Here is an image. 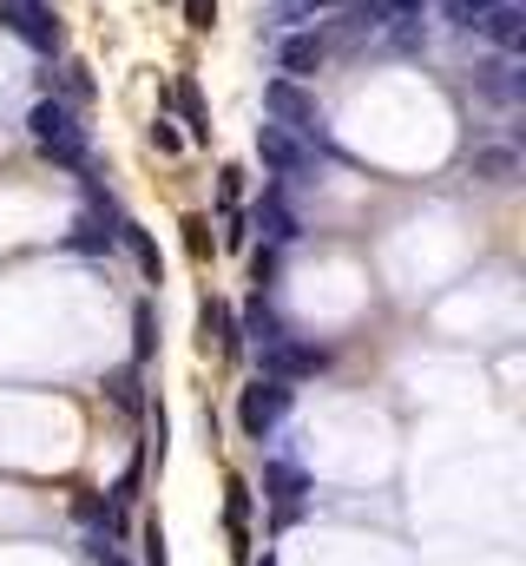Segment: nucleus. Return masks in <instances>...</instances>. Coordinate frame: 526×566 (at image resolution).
<instances>
[{
	"mask_svg": "<svg viewBox=\"0 0 526 566\" xmlns=\"http://www.w3.org/2000/svg\"><path fill=\"white\" fill-rule=\"evenodd\" d=\"M257 231H264L270 244H290V237H303V224H296V211L283 204V191H277V185H270V191H264V204H257Z\"/></svg>",
	"mask_w": 526,
	"mask_h": 566,
	"instance_id": "obj_10",
	"label": "nucleus"
},
{
	"mask_svg": "<svg viewBox=\"0 0 526 566\" xmlns=\"http://www.w3.org/2000/svg\"><path fill=\"white\" fill-rule=\"evenodd\" d=\"M152 145H158V152H178V145H184V138H178V132H171V125H165V119H158V125H152Z\"/></svg>",
	"mask_w": 526,
	"mask_h": 566,
	"instance_id": "obj_27",
	"label": "nucleus"
},
{
	"mask_svg": "<svg viewBox=\"0 0 526 566\" xmlns=\"http://www.w3.org/2000/svg\"><path fill=\"white\" fill-rule=\"evenodd\" d=\"M184 20H191L198 33H211V26H217V0H184Z\"/></svg>",
	"mask_w": 526,
	"mask_h": 566,
	"instance_id": "obj_22",
	"label": "nucleus"
},
{
	"mask_svg": "<svg viewBox=\"0 0 526 566\" xmlns=\"http://www.w3.org/2000/svg\"><path fill=\"white\" fill-rule=\"evenodd\" d=\"M0 26L20 33L33 53H53V46H59V20H53L46 0H0Z\"/></svg>",
	"mask_w": 526,
	"mask_h": 566,
	"instance_id": "obj_4",
	"label": "nucleus"
},
{
	"mask_svg": "<svg viewBox=\"0 0 526 566\" xmlns=\"http://www.w3.org/2000/svg\"><path fill=\"white\" fill-rule=\"evenodd\" d=\"M184 231H191V257H211V237H204V231H211V224H204V218H191V224H184Z\"/></svg>",
	"mask_w": 526,
	"mask_h": 566,
	"instance_id": "obj_25",
	"label": "nucleus"
},
{
	"mask_svg": "<svg viewBox=\"0 0 526 566\" xmlns=\"http://www.w3.org/2000/svg\"><path fill=\"white\" fill-rule=\"evenodd\" d=\"M481 92H494V99H514V92H521V79H514V59H494V66H481Z\"/></svg>",
	"mask_w": 526,
	"mask_h": 566,
	"instance_id": "obj_18",
	"label": "nucleus"
},
{
	"mask_svg": "<svg viewBox=\"0 0 526 566\" xmlns=\"http://www.w3.org/2000/svg\"><path fill=\"white\" fill-rule=\"evenodd\" d=\"M237 336H250L257 349H270V343H283L290 330H283V317H277V310L264 303V290H257V297L244 303V323H237Z\"/></svg>",
	"mask_w": 526,
	"mask_h": 566,
	"instance_id": "obj_11",
	"label": "nucleus"
},
{
	"mask_svg": "<svg viewBox=\"0 0 526 566\" xmlns=\"http://www.w3.org/2000/svg\"><path fill=\"white\" fill-rule=\"evenodd\" d=\"M66 244H72V251H105V244H119V224L105 231V218H92V211H86V218L72 224V237H66Z\"/></svg>",
	"mask_w": 526,
	"mask_h": 566,
	"instance_id": "obj_17",
	"label": "nucleus"
},
{
	"mask_svg": "<svg viewBox=\"0 0 526 566\" xmlns=\"http://www.w3.org/2000/svg\"><path fill=\"white\" fill-rule=\"evenodd\" d=\"M105 396H112L125 415H138V409H145V396H138V363H125V369H105Z\"/></svg>",
	"mask_w": 526,
	"mask_h": 566,
	"instance_id": "obj_15",
	"label": "nucleus"
},
{
	"mask_svg": "<svg viewBox=\"0 0 526 566\" xmlns=\"http://www.w3.org/2000/svg\"><path fill=\"white\" fill-rule=\"evenodd\" d=\"M165 99H171V106L184 112V125H191V138H211V125H204V99H198V86H191V79H178V86H171Z\"/></svg>",
	"mask_w": 526,
	"mask_h": 566,
	"instance_id": "obj_16",
	"label": "nucleus"
},
{
	"mask_svg": "<svg viewBox=\"0 0 526 566\" xmlns=\"http://www.w3.org/2000/svg\"><path fill=\"white\" fill-rule=\"evenodd\" d=\"M303 7H310V13H316V7H336V0H303Z\"/></svg>",
	"mask_w": 526,
	"mask_h": 566,
	"instance_id": "obj_29",
	"label": "nucleus"
},
{
	"mask_svg": "<svg viewBox=\"0 0 526 566\" xmlns=\"http://www.w3.org/2000/svg\"><path fill=\"white\" fill-rule=\"evenodd\" d=\"M138 554H145V566H165V528H158V521H145V534H138Z\"/></svg>",
	"mask_w": 526,
	"mask_h": 566,
	"instance_id": "obj_21",
	"label": "nucleus"
},
{
	"mask_svg": "<svg viewBox=\"0 0 526 566\" xmlns=\"http://www.w3.org/2000/svg\"><path fill=\"white\" fill-rule=\"evenodd\" d=\"M257 566H277V561H270V554H264V561H257Z\"/></svg>",
	"mask_w": 526,
	"mask_h": 566,
	"instance_id": "obj_30",
	"label": "nucleus"
},
{
	"mask_svg": "<svg viewBox=\"0 0 526 566\" xmlns=\"http://www.w3.org/2000/svg\"><path fill=\"white\" fill-rule=\"evenodd\" d=\"M501 53H521V40H526V13H521V0H501V7H488L481 20H474Z\"/></svg>",
	"mask_w": 526,
	"mask_h": 566,
	"instance_id": "obj_8",
	"label": "nucleus"
},
{
	"mask_svg": "<svg viewBox=\"0 0 526 566\" xmlns=\"http://www.w3.org/2000/svg\"><path fill=\"white\" fill-rule=\"evenodd\" d=\"M323 363H329V349H316V343H290V336L264 349V376H270V382H296V376H316Z\"/></svg>",
	"mask_w": 526,
	"mask_h": 566,
	"instance_id": "obj_6",
	"label": "nucleus"
},
{
	"mask_svg": "<svg viewBox=\"0 0 526 566\" xmlns=\"http://www.w3.org/2000/svg\"><path fill=\"white\" fill-rule=\"evenodd\" d=\"M277 66H283V79H310V73L323 66V40H316V33H290V40L277 46Z\"/></svg>",
	"mask_w": 526,
	"mask_h": 566,
	"instance_id": "obj_9",
	"label": "nucleus"
},
{
	"mask_svg": "<svg viewBox=\"0 0 526 566\" xmlns=\"http://www.w3.org/2000/svg\"><path fill=\"white\" fill-rule=\"evenodd\" d=\"M59 86H66V106H86V99H92V73H86L79 59L59 66Z\"/></svg>",
	"mask_w": 526,
	"mask_h": 566,
	"instance_id": "obj_19",
	"label": "nucleus"
},
{
	"mask_svg": "<svg viewBox=\"0 0 526 566\" xmlns=\"http://www.w3.org/2000/svg\"><path fill=\"white\" fill-rule=\"evenodd\" d=\"M26 132H33V145H40L53 165H66V171H79V165H86V152H92V138H86L79 112H72L66 99H53V92L26 112Z\"/></svg>",
	"mask_w": 526,
	"mask_h": 566,
	"instance_id": "obj_1",
	"label": "nucleus"
},
{
	"mask_svg": "<svg viewBox=\"0 0 526 566\" xmlns=\"http://www.w3.org/2000/svg\"><path fill=\"white\" fill-rule=\"evenodd\" d=\"M468 165H474L481 185H514V178H521V152H514V145H481Z\"/></svg>",
	"mask_w": 526,
	"mask_h": 566,
	"instance_id": "obj_12",
	"label": "nucleus"
},
{
	"mask_svg": "<svg viewBox=\"0 0 526 566\" xmlns=\"http://www.w3.org/2000/svg\"><path fill=\"white\" fill-rule=\"evenodd\" d=\"M119 244L132 251V264L145 270V284H158V277H165V257H158V244H152V231H145V224L119 218Z\"/></svg>",
	"mask_w": 526,
	"mask_h": 566,
	"instance_id": "obj_13",
	"label": "nucleus"
},
{
	"mask_svg": "<svg viewBox=\"0 0 526 566\" xmlns=\"http://www.w3.org/2000/svg\"><path fill=\"white\" fill-rule=\"evenodd\" d=\"M257 158L277 171V178H303L316 158H310V145L296 138V132H283V125H257Z\"/></svg>",
	"mask_w": 526,
	"mask_h": 566,
	"instance_id": "obj_5",
	"label": "nucleus"
},
{
	"mask_svg": "<svg viewBox=\"0 0 526 566\" xmlns=\"http://www.w3.org/2000/svg\"><path fill=\"white\" fill-rule=\"evenodd\" d=\"M152 349H158V310H152V303H138V310H132V363L145 369V363H152Z\"/></svg>",
	"mask_w": 526,
	"mask_h": 566,
	"instance_id": "obj_14",
	"label": "nucleus"
},
{
	"mask_svg": "<svg viewBox=\"0 0 526 566\" xmlns=\"http://www.w3.org/2000/svg\"><path fill=\"white\" fill-rule=\"evenodd\" d=\"M244 237H250V231H244V218H237V204H224V244H231V251H244Z\"/></svg>",
	"mask_w": 526,
	"mask_h": 566,
	"instance_id": "obj_23",
	"label": "nucleus"
},
{
	"mask_svg": "<svg viewBox=\"0 0 526 566\" xmlns=\"http://www.w3.org/2000/svg\"><path fill=\"white\" fill-rule=\"evenodd\" d=\"M303 13H310L303 0H277V7H270V20H277V26H303Z\"/></svg>",
	"mask_w": 526,
	"mask_h": 566,
	"instance_id": "obj_24",
	"label": "nucleus"
},
{
	"mask_svg": "<svg viewBox=\"0 0 526 566\" xmlns=\"http://www.w3.org/2000/svg\"><path fill=\"white\" fill-rule=\"evenodd\" d=\"M250 270H257V290H264V284L277 277V251H257V257H250Z\"/></svg>",
	"mask_w": 526,
	"mask_h": 566,
	"instance_id": "obj_26",
	"label": "nucleus"
},
{
	"mask_svg": "<svg viewBox=\"0 0 526 566\" xmlns=\"http://www.w3.org/2000/svg\"><path fill=\"white\" fill-rule=\"evenodd\" d=\"M290 402H296V389H290V382H270V376H257V382L237 396V429H244L250 442H270V435L283 429Z\"/></svg>",
	"mask_w": 526,
	"mask_h": 566,
	"instance_id": "obj_3",
	"label": "nucleus"
},
{
	"mask_svg": "<svg viewBox=\"0 0 526 566\" xmlns=\"http://www.w3.org/2000/svg\"><path fill=\"white\" fill-rule=\"evenodd\" d=\"M303 495H310V475L296 462H283V455H270L264 462V501L270 508H303Z\"/></svg>",
	"mask_w": 526,
	"mask_h": 566,
	"instance_id": "obj_7",
	"label": "nucleus"
},
{
	"mask_svg": "<svg viewBox=\"0 0 526 566\" xmlns=\"http://www.w3.org/2000/svg\"><path fill=\"white\" fill-rule=\"evenodd\" d=\"M224 495H231V501H224V514H231V534L244 541V521H250V488H244V481H231Z\"/></svg>",
	"mask_w": 526,
	"mask_h": 566,
	"instance_id": "obj_20",
	"label": "nucleus"
},
{
	"mask_svg": "<svg viewBox=\"0 0 526 566\" xmlns=\"http://www.w3.org/2000/svg\"><path fill=\"white\" fill-rule=\"evenodd\" d=\"M264 112H270V125H283L296 138H323L329 132V119H323V106H316V92L303 79H270L264 86Z\"/></svg>",
	"mask_w": 526,
	"mask_h": 566,
	"instance_id": "obj_2",
	"label": "nucleus"
},
{
	"mask_svg": "<svg viewBox=\"0 0 526 566\" xmlns=\"http://www.w3.org/2000/svg\"><path fill=\"white\" fill-rule=\"evenodd\" d=\"M92 561H99V566H125V561H119V547H99Z\"/></svg>",
	"mask_w": 526,
	"mask_h": 566,
	"instance_id": "obj_28",
	"label": "nucleus"
}]
</instances>
